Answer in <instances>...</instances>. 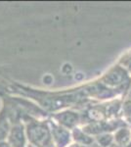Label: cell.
<instances>
[{
  "instance_id": "4fadbf2b",
  "label": "cell",
  "mask_w": 131,
  "mask_h": 147,
  "mask_svg": "<svg viewBox=\"0 0 131 147\" xmlns=\"http://www.w3.org/2000/svg\"><path fill=\"white\" fill-rule=\"evenodd\" d=\"M73 147H79V146H78V145H73Z\"/></svg>"
},
{
  "instance_id": "3957f363",
  "label": "cell",
  "mask_w": 131,
  "mask_h": 147,
  "mask_svg": "<svg viewBox=\"0 0 131 147\" xmlns=\"http://www.w3.org/2000/svg\"><path fill=\"white\" fill-rule=\"evenodd\" d=\"M9 144L11 147H26V134L21 125L13 127L9 134Z\"/></svg>"
},
{
  "instance_id": "7c38bea8",
  "label": "cell",
  "mask_w": 131,
  "mask_h": 147,
  "mask_svg": "<svg viewBox=\"0 0 131 147\" xmlns=\"http://www.w3.org/2000/svg\"><path fill=\"white\" fill-rule=\"evenodd\" d=\"M126 147H131V143H129V144H128V145L126 146Z\"/></svg>"
},
{
  "instance_id": "30bf717a",
  "label": "cell",
  "mask_w": 131,
  "mask_h": 147,
  "mask_svg": "<svg viewBox=\"0 0 131 147\" xmlns=\"http://www.w3.org/2000/svg\"><path fill=\"white\" fill-rule=\"evenodd\" d=\"M0 147H11L10 144L6 143V142H0Z\"/></svg>"
},
{
  "instance_id": "5b68a950",
  "label": "cell",
  "mask_w": 131,
  "mask_h": 147,
  "mask_svg": "<svg viewBox=\"0 0 131 147\" xmlns=\"http://www.w3.org/2000/svg\"><path fill=\"white\" fill-rule=\"evenodd\" d=\"M56 119L62 125L66 127H73L78 123L79 117H78L77 113L71 112V111H67V112L60 113L56 116Z\"/></svg>"
},
{
  "instance_id": "6da1fadb",
  "label": "cell",
  "mask_w": 131,
  "mask_h": 147,
  "mask_svg": "<svg viewBox=\"0 0 131 147\" xmlns=\"http://www.w3.org/2000/svg\"><path fill=\"white\" fill-rule=\"evenodd\" d=\"M28 137L32 145L36 147H47L51 145V132L44 124L32 123L28 127Z\"/></svg>"
},
{
  "instance_id": "7a4b0ae2",
  "label": "cell",
  "mask_w": 131,
  "mask_h": 147,
  "mask_svg": "<svg viewBox=\"0 0 131 147\" xmlns=\"http://www.w3.org/2000/svg\"><path fill=\"white\" fill-rule=\"evenodd\" d=\"M128 80H129V77L127 72L120 66L114 68L104 78L105 84L112 86H120V85L125 84L128 82Z\"/></svg>"
},
{
  "instance_id": "277c9868",
  "label": "cell",
  "mask_w": 131,
  "mask_h": 147,
  "mask_svg": "<svg viewBox=\"0 0 131 147\" xmlns=\"http://www.w3.org/2000/svg\"><path fill=\"white\" fill-rule=\"evenodd\" d=\"M51 136H53L57 147H66L70 143V132L60 125H53V129H51Z\"/></svg>"
},
{
  "instance_id": "8fae6325",
  "label": "cell",
  "mask_w": 131,
  "mask_h": 147,
  "mask_svg": "<svg viewBox=\"0 0 131 147\" xmlns=\"http://www.w3.org/2000/svg\"><path fill=\"white\" fill-rule=\"evenodd\" d=\"M129 98L131 99V84H130V87H129Z\"/></svg>"
},
{
  "instance_id": "ba28073f",
  "label": "cell",
  "mask_w": 131,
  "mask_h": 147,
  "mask_svg": "<svg viewBox=\"0 0 131 147\" xmlns=\"http://www.w3.org/2000/svg\"><path fill=\"white\" fill-rule=\"evenodd\" d=\"M97 139H98V142L102 147H110L112 144H113V142L115 141L114 136L109 134H100Z\"/></svg>"
},
{
  "instance_id": "8992f818",
  "label": "cell",
  "mask_w": 131,
  "mask_h": 147,
  "mask_svg": "<svg viewBox=\"0 0 131 147\" xmlns=\"http://www.w3.org/2000/svg\"><path fill=\"white\" fill-rule=\"evenodd\" d=\"M116 145L120 147H126L131 143V130L127 127H121L114 136Z\"/></svg>"
},
{
  "instance_id": "52a82bcc",
  "label": "cell",
  "mask_w": 131,
  "mask_h": 147,
  "mask_svg": "<svg viewBox=\"0 0 131 147\" xmlns=\"http://www.w3.org/2000/svg\"><path fill=\"white\" fill-rule=\"evenodd\" d=\"M75 140H77L79 143L87 144V145L93 141V139L91 137L85 136L84 132H83L82 130H80L79 129H75Z\"/></svg>"
},
{
  "instance_id": "9c48e42d",
  "label": "cell",
  "mask_w": 131,
  "mask_h": 147,
  "mask_svg": "<svg viewBox=\"0 0 131 147\" xmlns=\"http://www.w3.org/2000/svg\"><path fill=\"white\" fill-rule=\"evenodd\" d=\"M8 134V123L6 120L0 121V139H3Z\"/></svg>"
}]
</instances>
